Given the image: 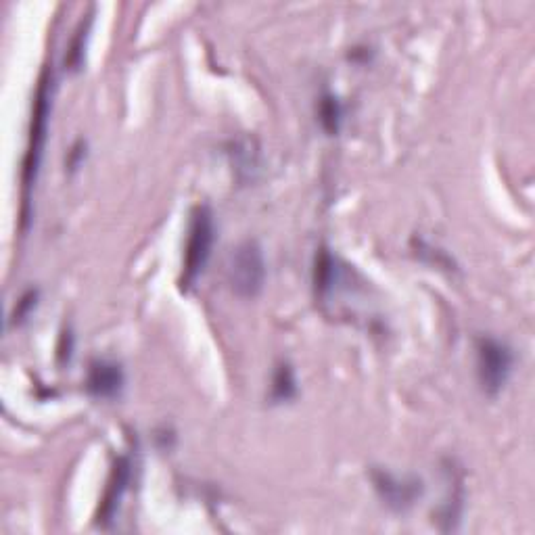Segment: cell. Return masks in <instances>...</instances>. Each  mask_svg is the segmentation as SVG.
<instances>
[{
	"mask_svg": "<svg viewBox=\"0 0 535 535\" xmlns=\"http://www.w3.org/2000/svg\"><path fill=\"white\" fill-rule=\"evenodd\" d=\"M53 109V69L46 65L40 74L38 88L34 95V105H32V120H30V134H28V147L26 155H23V166H21V230H28L32 212V191L36 186L38 174H40V164L44 155V145L46 136H49V118Z\"/></svg>",
	"mask_w": 535,
	"mask_h": 535,
	"instance_id": "6da1fadb",
	"label": "cell"
},
{
	"mask_svg": "<svg viewBox=\"0 0 535 535\" xmlns=\"http://www.w3.org/2000/svg\"><path fill=\"white\" fill-rule=\"evenodd\" d=\"M214 243H216L214 209L207 203H199L191 212L189 232H186L182 274H180L182 291H189L197 283V278L203 274L209 258H212Z\"/></svg>",
	"mask_w": 535,
	"mask_h": 535,
	"instance_id": "7a4b0ae2",
	"label": "cell"
},
{
	"mask_svg": "<svg viewBox=\"0 0 535 535\" xmlns=\"http://www.w3.org/2000/svg\"><path fill=\"white\" fill-rule=\"evenodd\" d=\"M477 379L485 395L496 398L515 370V352L506 341L483 335L475 341Z\"/></svg>",
	"mask_w": 535,
	"mask_h": 535,
	"instance_id": "3957f363",
	"label": "cell"
},
{
	"mask_svg": "<svg viewBox=\"0 0 535 535\" xmlns=\"http://www.w3.org/2000/svg\"><path fill=\"white\" fill-rule=\"evenodd\" d=\"M266 258L264 249L255 239L243 241L230 255L228 281L232 291L243 299H253L266 285Z\"/></svg>",
	"mask_w": 535,
	"mask_h": 535,
	"instance_id": "277c9868",
	"label": "cell"
},
{
	"mask_svg": "<svg viewBox=\"0 0 535 535\" xmlns=\"http://www.w3.org/2000/svg\"><path fill=\"white\" fill-rule=\"evenodd\" d=\"M370 479L381 500L395 513H404L425 492L423 481L418 477H398L377 467L370 471Z\"/></svg>",
	"mask_w": 535,
	"mask_h": 535,
	"instance_id": "5b68a950",
	"label": "cell"
},
{
	"mask_svg": "<svg viewBox=\"0 0 535 535\" xmlns=\"http://www.w3.org/2000/svg\"><path fill=\"white\" fill-rule=\"evenodd\" d=\"M84 385L88 395L97 400L120 398L126 385L124 366L111 358H95L88 364Z\"/></svg>",
	"mask_w": 535,
	"mask_h": 535,
	"instance_id": "8992f818",
	"label": "cell"
},
{
	"mask_svg": "<svg viewBox=\"0 0 535 535\" xmlns=\"http://www.w3.org/2000/svg\"><path fill=\"white\" fill-rule=\"evenodd\" d=\"M132 477V460L128 454H122L115 458L113 467H111V475L107 479L105 485V492L99 504V513H97V523L101 527H107L115 515H118V508L124 500V494L128 492V483Z\"/></svg>",
	"mask_w": 535,
	"mask_h": 535,
	"instance_id": "52a82bcc",
	"label": "cell"
},
{
	"mask_svg": "<svg viewBox=\"0 0 535 535\" xmlns=\"http://www.w3.org/2000/svg\"><path fill=\"white\" fill-rule=\"evenodd\" d=\"M312 281H314V293L316 297L324 299L329 297L335 287L341 281V264L337 255L329 247H320L316 258H314V272H312Z\"/></svg>",
	"mask_w": 535,
	"mask_h": 535,
	"instance_id": "ba28073f",
	"label": "cell"
},
{
	"mask_svg": "<svg viewBox=\"0 0 535 535\" xmlns=\"http://www.w3.org/2000/svg\"><path fill=\"white\" fill-rule=\"evenodd\" d=\"M297 395V377L295 370L289 362H278L272 375V385H270V400L272 404H285L295 400Z\"/></svg>",
	"mask_w": 535,
	"mask_h": 535,
	"instance_id": "9c48e42d",
	"label": "cell"
},
{
	"mask_svg": "<svg viewBox=\"0 0 535 535\" xmlns=\"http://www.w3.org/2000/svg\"><path fill=\"white\" fill-rule=\"evenodd\" d=\"M90 23H92V17L86 15V19H82L78 23V28L72 36V42H69L67 46V53H65V59H63V67L67 69V72H80V69L84 67V55H86V40H88V32H90Z\"/></svg>",
	"mask_w": 535,
	"mask_h": 535,
	"instance_id": "30bf717a",
	"label": "cell"
},
{
	"mask_svg": "<svg viewBox=\"0 0 535 535\" xmlns=\"http://www.w3.org/2000/svg\"><path fill=\"white\" fill-rule=\"evenodd\" d=\"M318 122L322 130L329 136H337L343 122V105L333 95V92H324L318 101Z\"/></svg>",
	"mask_w": 535,
	"mask_h": 535,
	"instance_id": "8fae6325",
	"label": "cell"
},
{
	"mask_svg": "<svg viewBox=\"0 0 535 535\" xmlns=\"http://www.w3.org/2000/svg\"><path fill=\"white\" fill-rule=\"evenodd\" d=\"M38 297H40V291L38 289H28L26 293H23L19 299H17V304L9 316V327H19V324L26 320L32 310L38 306Z\"/></svg>",
	"mask_w": 535,
	"mask_h": 535,
	"instance_id": "7c38bea8",
	"label": "cell"
},
{
	"mask_svg": "<svg viewBox=\"0 0 535 535\" xmlns=\"http://www.w3.org/2000/svg\"><path fill=\"white\" fill-rule=\"evenodd\" d=\"M74 343H76V337L72 333V329H67L61 333L59 337V345H57V360L61 366L72 362V356H74Z\"/></svg>",
	"mask_w": 535,
	"mask_h": 535,
	"instance_id": "4fadbf2b",
	"label": "cell"
},
{
	"mask_svg": "<svg viewBox=\"0 0 535 535\" xmlns=\"http://www.w3.org/2000/svg\"><path fill=\"white\" fill-rule=\"evenodd\" d=\"M84 159H86V141H82L80 138V141H76L74 147L69 149L67 159H65V168L69 172H76L84 164Z\"/></svg>",
	"mask_w": 535,
	"mask_h": 535,
	"instance_id": "5bb4252c",
	"label": "cell"
}]
</instances>
